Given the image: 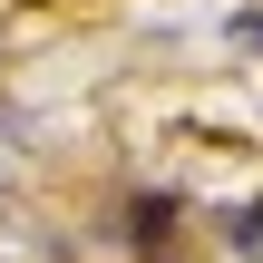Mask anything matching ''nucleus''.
Instances as JSON below:
<instances>
[{
    "mask_svg": "<svg viewBox=\"0 0 263 263\" xmlns=\"http://www.w3.org/2000/svg\"><path fill=\"white\" fill-rule=\"evenodd\" d=\"M234 39H254V49H263V10H244V20H234Z\"/></svg>",
    "mask_w": 263,
    "mask_h": 263,
    "instance_id": "f257e3e1",
    "label": "nucleus"
}]
</instances>
